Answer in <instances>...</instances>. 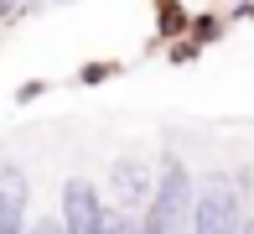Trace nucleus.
Listing matches in <instances>:
<instances>
[{"label": "nucleus", "instance_id": "1", "mask_svg": "<svg viewBox=\"0 0 254 234\" xmlns=\"http://www.w3.org/2000/svg\"><path fill=\"white\" fill-rule=\"evenodd\" d=\"M192 203H197L192 172L182 167L177 156H166L161 161V177H156V193H151V203H145L140 234H192Z\"/></svg>", "mask_w": 254, "mask_h": 234}, {"label": "nucleus", "instance_id": "7", "mask_svg": "<svg viewBox=\"0 0 254 234\" xmlns=\"http://www.w3.org/2000/svg\"><path fill=\"white\" fill-rule=\"evenodd\" d=\"M244 234H254V219H244Z\"/></svg>", "mask_w": 254, "mask_h": 234}, {"label": "nucleus", "instance_id": "2", "mask_svg": "<svg viewBox=\"0 0 254 234\" xmlns=\"http://www.w3.org/2000/svg\"><path fill=\"white\" fill-rule=\"evenodd\" d=\"M192 234H244V208H239L234 182L213 177L207 187H197V203H192Z\"/></svg>", "mask_w": 254, "mask_h": 234}, {"label": "nucleus", "instance_id": "3", "mask_svg": "<svg viewBox=\"0 0 254 234\" xmlns=\"http://www.w3.org/2000/svg\"><path fill=\"white\" fill-rule=\"evenodd\" d=\"M109 193H114V214H135V208L151 203L156 193V172L140 156H120L109 167Z\"/></svg>", "mask_w": 254, "mask_h": 234}, {"label": "nucleus", "instance_id": "5", "mask_svg": "<svg viewBox=\"0 0 254 234\" xmlns=\"http://www.w3.org/2000/svg\"><path fill=\"white\" fill-rule=\"evenodd\" d=\"M26 234H63V224H57V219H42V224H31Z\"/></svg>", "mask_w": 254, "mask_h": 234}, {"label": "nucleus", "instance_id": "6", "mask_svg": "<svg viewBox=\"0 0 254 234\" xmlns=\"http://www.w3.org/2000/svg\"><path fill=\"white\" fill-rule=\"evenodd\" d=\"M5 16H16V0H0V21Z\"/></svg>", "mask_w": 254, "mask_h": 234}, {"label": "nucleus", "instance_id": "4", "mask_svg": "<svg viewBox=\"0 0 254 234\" xmlns=\"http://www.w3.org/2000/svg\"><path fill=\"white\" fill-rule=\"evenodd\" d=\"M26 203L31 182L16 161H0V234H26Z\"/></svg>", "mask_w": 254, "mask_h": 234}]
</instances>
